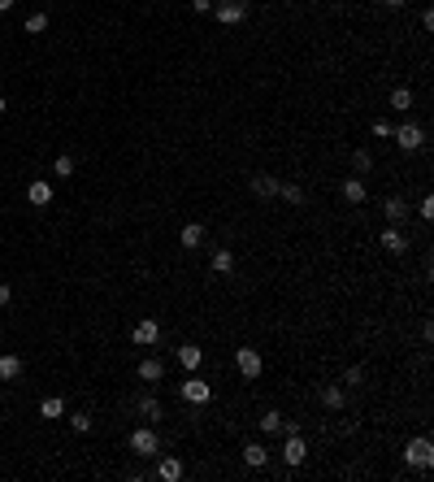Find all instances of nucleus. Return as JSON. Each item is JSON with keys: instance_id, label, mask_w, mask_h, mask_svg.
Segmentation results:
<instances>
[{"instance_id": "f257e3e1", "label": "nucleus", "mask_w": 434, "mask_h": 482, "mask_svg": "<svg viewBox=\"0 0 434 482\" xmlns=\"http://www.w3.org/2000/svg\"><path fill=\"white\" fill-rule=\"evenodd\" d=\"M404 465H413V470H430V465H434V443L426 435L409 439V448H404Z\"/></svg>"}, {"instance_id": "f03ea898", "label": "nucleus", "mask_w": 434, "mask_h": 482, "mask_svg": "<svg viewBox=\"0 0 434 482\" xmlns=\"http://www.w3.org/2000/svg\"><path fill=\"white\" fill-rule=\"evenodd\" d=\"M130 452H135V457H144V461H152L157 452H161V435L152 430V426H139V430H130Z\"/></svg>"}, {"instance_id": "7ed1b4c3", "label": "nucleus", "mask_w": 434, "mask_h": 482, "mask_svg": "<svg viewBox=\"0 0 434 482\" xmlns=\"http://www.w3.org/2000/svg\"><path fill=\"white\" fill-rule=\"evenodd\" d=\"M391 135H396L400 153H422V148H426V127H417V122H404V127L391 131Z\"/></svg>"}, {"instance_id": "20e7f679", "label": "nucleus", "mask_w": 434, "mask_h": 482, "mask_svg": "<svg viewBox=\"0 0 434 482\" xmlns=\"http://www.w3.org/2000/svg\"><path fill=\"white\" fill-rule=\"evenodd\" d=\"M179 395H183L187 404H200V408H205V404L213 400V387H209L205 378H200V369H196V374L187 378V382H179Z\"/></svg>"}, {"instance_id": "39448f33", "label": "nucleus", "mask_w": 434, "mask_h": 482, "mask_svg": "<svg viewBox=\"0 0 434 482\" xmlns=\"http://www.w3.org/2000/svg\"><path fill=\"white\" fill-rule=\"evenodd\" d=\"M235 369L243 378H261L265 361H261V352H256V348H235Z\"/></svg>"}, {"instance_id": "423d86ee", "label": "nucleus", "mask_w": 434, "mask_h": 482, "mask_svg": "<svg viewBox=\"0 0 434 482\" xmlns=\"http://www.w3.org/2000/svg\"><path fill=\"white\" fill-rule=\"evenodd\" d=\"M304 457H308L304 430H291V435H287V443H282V461H287L291 470H295V465H304Z\"/></svg>"}, {"instance_id": "0eeeda50", "label": "nucleus", "mask_w": 434, "mask_h": 482, "mask_svg": "<svg viewBox=\"0 0 434 482\" xmlns=\"http://www.w3.org/2000/svg\"><path fill=\"white\" fill-rule=\"evenodd\" d=\"M157 339H161V326H157L152 318H144V322L130 326V343H135V348H152Z\"/></svg>"}, {"instance_id": "6e6552de", "label": "nucleus", "mask_w": 434, "mask_h": 482, "mask_svg": "<svg viewBox=\"0 0 434 482\" xmlns=\"http://www.w3.org/2000/svg\"><path fill=\"white\" fill-rule=\"evenodd\" d=\"M213 13H217V22H222V26H239L243 18H248V0H235V5H213Z\"/></svg>"}, {"instance_id": "1a4fd4ad", "label": "nucleus", "mask_w": 434, "mask_h": 482, "mask_svg": "<svg viewBox=\"0 0 434 482\" xmlns=\"http://www.w3.org/2000/svg\"><path fill=\"white\" fill-rule=\"evenodd\" d=\"M135 374H139V382H148V387H157V382L165 378V361H157V356H144Z\"/></svg>"}, {"instance_id": "9d476101", "label": "nucleus", "mask_w": 434, "mask_h": 482, "mask_svg": "<svg viewBox=\"0 0 434 482\" xmlns=\"http://www.w3.org/2000/svg\"><path fill=\"white\" fill-rule=\"evenodd\" d=\"M130 408L139 413V417H148V421H161V417H165V408H161V400H157V395H135V400H130Z\"/></svg>"}, {"instance_id": "9b49d317", "label": "nucleus", "mask_w": 434, "mask_h": 482, "mask_svg": "<svg viewBox=\"0 0 434 482\" xmlns=\"http://www.w3.org/2000/svg\"><path fill=\"white\" fill-rule=\"evenodd\" d=\"M278 187H282V178H274V174H252V191H256L261 200H274Z\"/></svg>"}, {"instance_id": "f8f14e48", "label": "nucleus", "mask_w": 434, "mask_h": 482, "mask_svg": "<svg viewBox=\"0 0 434 482\" xmlns=\"http://www.w3.org/2000/svg\"><path fill=\"white\" fill-rule=\"evenodd\" d=\"M382 213H387L391 226H404V222H409V204H404L400 196H387V200H382Z\"/></svg>"}, {"instance_id": "ddd939ff", "label": "nucleus", "mask_w": 434, "mask_h": 482, "mask_svg": "<svg viewBox=\"0 0 434 482\" xmlns=\"http://www.w3.org/2000/svg\"><path fill=\"white\" fill-rule=\"evenodd\" d=\"M26 200H31L35 209H44V204H52V187L44 178H35V183H26Z\"/></svg>"}, {"instance_id": "4468645a", "label": "nucleus", "mask_w": 434, "mask_h": 482, "mask_svg": "<svg viewBox=\"0 0 434 482\" xmlns=\"http://www.w3.org/2000/svg\"><path fill=\"white\" fill-rule=\"evenodd\" d=\"M179 365L187 369V374H196V369L205 365V352H200L196 343H183V348H179Z\"/></svg>"}, {"instance_id": "2eb2a0df", "label": "nucleus", "mask_w": 434, "mask_h": 482, "mask_svg": "<svg viewBox=\"0 0 434 482\" xmlns=\"http://www.w3.org/2000/svg\"><path fill=\"white\" fill-rule=\"evenodd\" d=\"M157 478H161V482H179V478H183V461H179V457H161V461H157Z\"/></svg>"}, {"instance_id": "dca6fc26", "label": "nucleus", "mask_w": 434, "mask_h": 482, "mask_svg": "<svg viewBox=\"0 0 434 482\" xmlns=\"http://www.w3.org/2000/svg\"><path fill=\"white\" fill-rule=\"evenodd\" d=\"M339 191H343L347 204H365V200H369V191H365L361 178H343V187H339Z\"/></svg>"}, {"instance_id": "f3484780", "label": "nucleus", "mask_w": 434, "mask_h": 482, "mask_svg": "<svg viewBox=\"0 0 434 482\" xmlns=\"http://www.w3.org/2000/svg\"><path fill=\"white\" fill-rule=\"evenodd\" d=\"M22 369H26V365H22V356H13V352H9V356H0V382L22 378Z\"/></svg>"}, {"instance_id": "a211bd4d", "label": "nucleus", "mask_w": 434, "mask_h": 482, "mask_svg": "<svg viewBox=\"0 0 434 482\" xmlns=\"http://www.w3.org/2000/svg\"><path fill=\"white\" fill-rule=\"evenodd\" d=\"M378 243H382L387 252H404V248H409V239L400 235V226H387V230H382V239H378Z\"/></svg>"}, {"instance_id": "6ab92c4d", "label": "nucleus", "mask_w": 434, "mask_h": 482, "mask_svg": "<svg viewBox=\"0 0 434 482\" xmlns=\"http://www.w3.org/2000/svg\"><path fill=\"white\" fill-rule=\"evenodd\" d=\"M321 404L330 408V413H339L347 404V395H343V387H321Z\"/></svg>"}, {"instance_id": "aec40b11", "label": "nucleus", "mask_w": 434, "mask_h": 482, "mask_svg": "<svg viewBox=\"0 0 434 482\" xmlns=\"http://www.w3.org/2000/svg\"><path fill=\"white\" fill-rule=\"evenodd\" d=\"M179 243H183V248H200V243H205V226H200V222H192V226H183V235H179Z\"/></svg>"}, {"instance_id": "412c9836", "label": "nucleus", "mask_w": 434, "mask_h": 482, "mask_svg": "<svg viewBox=\"0 0 434 482\" xmlns=\"http://www.w3.org/2000/svg\"><path fill=\"white\" fill-rule=\"evenodd\" d=\"M235 270V252H230V248H217L213 252V274H230Z\"/></svg>"}, {"instance_id": "4be33fe9", "label": "nucleus", "mask_w": 434, "mask_h": 482, "mask_svg": "<svg viewBox=\"0 0 434 482\" xmlns=\"http://www.w3.org/2000/svg\"><path fill=\"white\" fill-rule=\"evenodd\" d=\"M243 461H248L252 470H261V465H269V452L261 443H248V448H243Z\"/></svg>"}, {"instance_id": "5701e85b", "label": "nucleus", "mask_w": 434, "mask_h": 482, "mask_svg": "<svg viewBox=\"0 0 434 482\" xmlns=\"http://www.w3.org/2000/svg\"><path fill=\"white\" fill-rule=\"evenodd\" d=\"M39 417H65V400L61 395H48V400L39 404Z\"/></svg>"}, {"instance_id": "b1692460", "label": "nucleus", "mask_w": 434, "mask_h": 482, "mask_svg": "<svg viewBox=\"0 0 434 482\" xmlns=\"http://www.w3.org/2000/svg\"><path fill=\"white\" fill-rule=\"evenodd\" d=\"M391 109L409 113V109H413V91H409V87H396V91H391Z\"/></svg>"}, {"instance_id": "393cba45", "label": "nucleus", "mask_w": 434, "mask_h": 482, "mask_svg": "<svg viewBox=\"0 0 434 482\" xmlns=\"http://www.w3.org/2000/svg\"><path fill=\"white\" fill-rule=\"evenodd\" d=\"M278 196L287 200V204H304V187H300V183H282V187H278Z\"/></svg>"}, {"instance_id": "a878e982", "label": "nucleus", "mask_w": 434, "mask_h": 482, "mask_svg": "<svg viewBox=\"0 0 434 482\" xmlns=\"http://www.w3.org/2000/svg\"><path fill=\"white\" fill-rule=\"evenodd\" d=\"M282 421H287L282 413H265V417H261V430H265V435H282Z\"/></svg>"}, {"instance_id": "bb28decb", "label": "nucleus", "mask_w": 434, "mask_h": 482, "mask_svg": "<svg viewBox=\"0 0 434 482\" xmlns=\"http://www.w3.org/2000/svg\"><path fill=\"white\" fill-rule=\"evenodd\" d=\"M48 31V13H31L26 18V35H44Z\"/></svg>"}, {"instance_id": "cd10ccee", "label": "nucleus", "mask_w": 434, "mask_h": 482, "mask_svg": "<svg viewBox=\"0 0 434 482\" xmlns=\"http://www.w3.org/2000/svg\"><path fill=\"white\" fill-rule=\"evenodd\" d=\"M52 174H61V178H70V174H74V157H65V153H61L57 161H52Z\"/></svg>"}, {"instance_id": "c85d7f7f", "label": "nucleus", "mask_w": 434, "mask_h": 482, "mask_svg": "<svg viewBox=\"0 0 434 482\" xmlns=\"http://www.w3.org/2000/svg\"><path fill=\"white\" fill-rule=\"evenodd\" d=\"M352 170H356V174L374 170V157H369V153H352Z\"/></svg>"}, {"instance_id": "c756f323", "label": "nucleus", "mask_w": 434, "mask_h": 482, "mask_svg": "<svg viewBox=\"0 0 434 482\" xmlns=\"http://www.w3.org/2000/svg\"><path fill=\"white\" fill-rule=\"evenodd\" d=\"M70 426H74L78 435H87L91 430V417H87V413H70Z\"/></svg>"}, {"instance_id": "7c9ffc66", "label": "nucleus", "mask_w": 434, "mask_h": 482, "mask_svg": "<svg viewBox=\"0 0 434 482\" xmlns=\"http://www.w3.org/2000/svg\"><path fill=\"white\" fill-rule=\"evenodd\" d=\"M417 213H422V222H430V217H434V196H422V209H417Z\"/></svg>"}, {"instance_id": "2f4dec72", "label": "nucleus", "mask_w": 434, "mask_h": 482, "mask_svg": "<svg viewBox=\"0 0 434 482\" xmlns=\"http://www.w3.org/2000/svg\"><path fill=\"white\" fill-rule=\"evenodd\" d=\"M391 131H396L391 122H374V135H378V140H391Z\"/></svg>"}, {"instance_id": "473e14b6", "label": "nucleus", "mask_w": 434, "mask_h": 482, "mask_svg": "<svg viewBox=\"0 0 434 482\" xmlns=\"http://www.w3.org/2000/svg\"><path fill=\"white\" fill-rule=\"evenodd\" d=\"M361 378H365L361 369H347V374H343V382H347V387H361Z\"/></svg>"}, {"instance_id": "72a5a7b5", "label": "nucleus", "mask_w": 434, "mask_h": 482, "mask_svg": "<svg viewBox=\"0 0 434 482\" xmlns=\"http://www.w3.org/2000/svg\"><path fill=\"white\" fill-rule=\"evenodd\" d=\"M9 300H13V292H9V283H0V309H5V305H9Z\"/></svg>"}, {"instance_id": "f704fd0d", "label": "nucleus", "mask_w": 434, "mask_h": 482, "mask_svg": "<svg viewBox=\"0 0 434 482\" xmlns=\"http://www.w3.org/2000/svg\"><path fill=\"white\" fill-rule=\"evenodd\" d=\"M192 9H196V13H209V9H213V0H192Z\"/></svg>"}, {"instance_id": "c9c22d12", "label": "nucleus", "mask_w": 434, "mask_h": 482, "mask_svg": "<svg viewBox=\"0 0 434 482\" xmlns=\"http://www.w3.org/2000/svg\"><path fill=\"white\" fill-rule=\"evenodd\" d=\"M382 5H387V9H400V5H404V0H382Z\"/></svg>"}, {"instance_id": "e433bc0d", "label": "nucleus", "mask_w": 434, "mask_h": 482, "mask_svg": "<svg viewBox=\"0 0 434 482\" xmlns=\"http://www.w3.org/2000/svg\"><path fill=\"white\" fill-rule=\"evenodd\" d=\"M13 9V0H0V13H9Z\"/></svg>"}, {"instance_id": "4c0bfd02", "label": "nucleus", "mask_w": 434, "mask_h": 482, "mask_svg": "<svg viewBox=\"0 0 434 482\" xmlns=\"http://www.w3.org/2000/svg\"><path fill=\"white\" fill-rule=\"evenodd\" d=\"M213 5H235V0H213Z\"/></svg>"}, {"instance_id": "58836bf2", "label": "nucleus", "mask_w": 434, "mask_h": 482, "mask_svg": "<svg viewBox=\"0 0 434 482\" xmlns=\"http://www.w3.org/2000/svg\"><path fill=\"white\" fill-rule=\"evenodd\" d=\"M5 109H9V105H5V96H0V113H5Z\"/></svg>"}]
</instances>
